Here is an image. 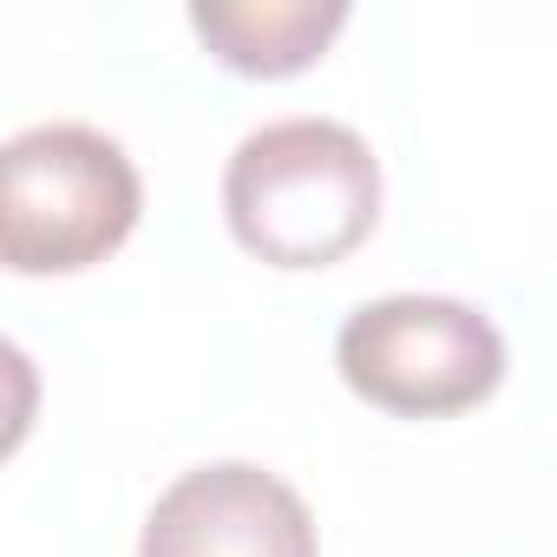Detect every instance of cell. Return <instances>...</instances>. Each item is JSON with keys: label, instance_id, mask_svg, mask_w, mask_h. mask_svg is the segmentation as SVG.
I'll return each instance as SVG.
<instances>
[{"label": "cell", "instance_id": "cell-1", "mask_svg": "<svg viewBox=\"0 0 557 557\" xmlns=\"http://www.w3.org/2000/svg\"><path fill=\"white\" fill-rule=\"evenodd\" d=\"M230 236L269 269H329L381 216V164L342 119L256 125L223 164Z\"/></svg>", "mask_w": 557, "mask_h": 557}, {"label": "cell", "instance_id": "cell-5", "mask_svg": "<svg viewBox=\"0 0 557 557\" xmlns=\"http://www.w3.org/2000/svg\"><path fill=\"white\" fill-rule=\"evenodd\" d=\"M348 27L342 0H197L190 34L249 79H289L329 53V40Z\"/></svg>", "mask_w": 557, "mask_h": 557}, {"label": "cell", "instance_id": "cell-2", "mask_svg": "<svg viewBox=\"0 0 557 557\" xmlns=\"http://www.w3.org/2000/svg\"><path fill=\"white\" fill-rule=\"evenodd\" d=\"M145 210L138 164L99 125H27L0 145V262L14 275H73L106 262Z\"/></svg>", "mask_w": 557, "mask_h": 557}, {"label": "cell", "instance_id": "cell-4", "mask_svg": "<svg viewBox=\"0 0 557 557\" xmlns=\"http://www.w3.org/2000/svg\"><path fill=\"white\" fill-rule=\"evenodd\" d=\"M138 557H322V537L289 479L249 459H216L151 505Z\"/></svg>", "mask_w": 557, "mask_h": 557}, {"label": "cell", "instance_id": "cell-3", "mask_svg": "<svg viewBox=\"0 0 557 557\" xmlns=\"http://www.w3.org/2000/svg\"><path fill=\"white\" fill-rule=\"evenodd\" d=\"M335 368L381 413L446 420L498 394L505 335L485 309L453 296H381L342 322Z\"/></svg>", "mask_w": 557, "mask_h": 557}]
</instances>
